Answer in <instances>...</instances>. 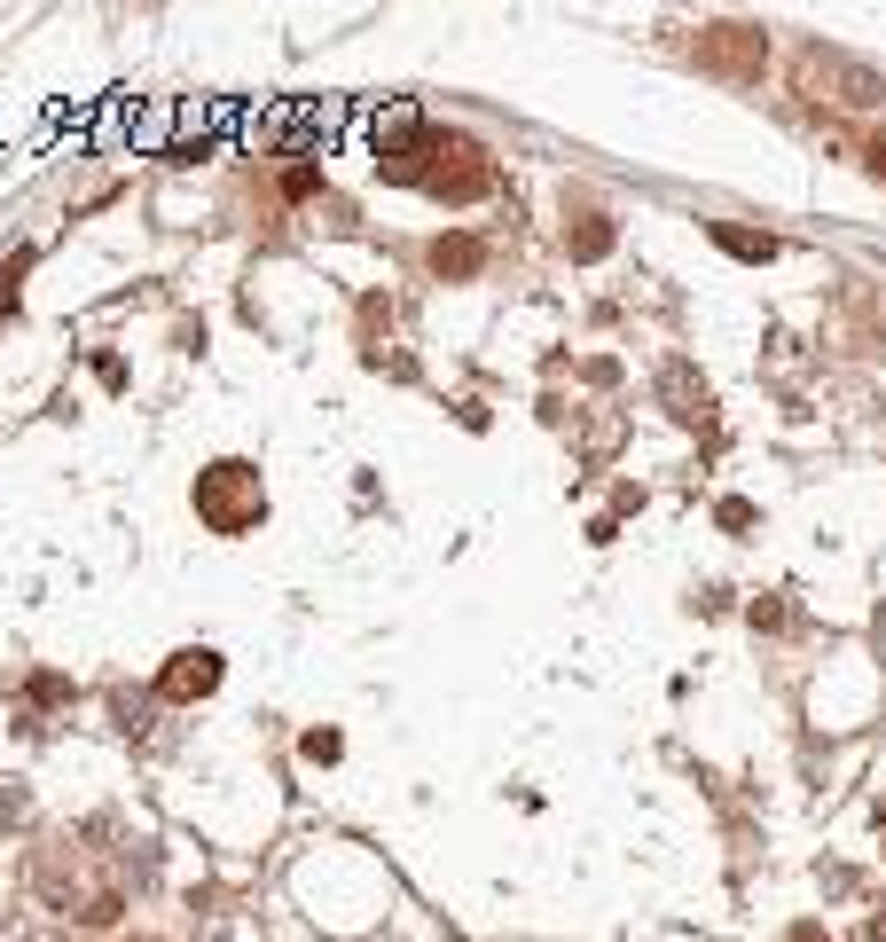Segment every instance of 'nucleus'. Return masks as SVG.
I'll return each instance as SVG.
<instances>
[{"label":"nucleus","mask_w":886,"mask_h":942,"mask_svg":"<svg viewBox=\"0 0 886 942\" xmlns=\"http://www.w3.org/2000/svg\"><path fill=\"white\" fill-rule=\"evenodd\" d=\"M722 527H730V535H746V527H753V503H738V495H730V503H722Z\"/></svg>","instance_id":"nucleus-11"},{"label":"nucleus","mask_w":886,"mask_h":942,"mask_svg":"<svg viewBox=\"0 0 886 942\" xmlns=\"http://www.w3.org/2000/svg\"><path fill=\"white\" fill-rule=\"evenodd\" d=\"M792 942H816V927H792Z\"/></svg>","instance_id":"nucleus-13"},{"label":"nucleus","mask_w":886,"mask_h":942,"mask_svg":"<svg viewBox=\"0 0 886 942\" xmlns=\"http://www.w3.org/2000/svg\"><path fill=\"white\" fill-rule=\"evenodd\" d=\"M24 268H32V251H17V260L0 268V307H17V276H24Z\"/></svg>","instance_id":"nucleus-10"},{"label":"nucleus","mask_w":886,"mask_h":942,"mask_svg":"<svg viewBox=\"0 0 886 942\" xmlns=\"http://www.w3.org/2000/svg\"><path fill=\"white\" fill-rule=\"evenodd\" d=\"M118 911H126V903H118V888H103V896H95V903H86V911H79V919H86V927H111V919H118Z\"/></svg>","instance_id":"nucleus-7"},{"label":"nucleus","mask_w":886,"mask_h":942,"mask_svg":"<svg viewBox=\"0 0 886 942\" xmlns=\"http://www.w3.org/2000/svg\"><path fill=\"white\" fill-rule=\"evenodd\" d=\"M337 754H345L337 731H306V762H337Z\"/></svg>","instance_id":"nucleus-8"},{"label":"nucleus","mask_w":886,"mask_h":942,"mask_svg":"<svg viewBox=\"0 0 886 942\" xmlns=\"http://www.w3.org/2000/svg\"><path fill=\"white\" fill-rule=\"evenodd\" d=\"M424 260H431V276H439V283H471V276L487 268V244L456 228V236H431V251H424Z\"/></svg>","instance_id":"nucleus-3"},{"label":"nucleus","mask_w":886,"mask_h":942,"mask_svg":"<svg viewBox=\"0 0 886 942\" xmlns=\"http://www.w3.org/2000/svg\"><path fill=\"white\" fill-rule=\"evenodd\" d=\"M824 79H832V87H840L832 103H855V111H871V103H886V79H878L871 63H847V55H824V48H809V55H801V87L816 95V87H824Z\"/></svg>","instance_id":"nucleus-2"},{"label":"nucleus","mask_w":886,"mask_h":942,"mask_svg":"<svg viewBox=\"0 0 886 942\" xmlns=\"http://www.w3.org/2000/svg\"><path fill=\"white\" fill-rule=\"evenodd\" d=\"M314 189H322L314 165H291V174H283V197H314Z\"/></svg>","instance_id":"nucleus-9"},{"label":"nucleus","mask_w":886,"mask_h":942,"mask_svg":"<svg viewBox=\"0 0 886 942\" xmlns=\"http://www.w3.org/2000/svg\"><path fill=\"white\" fill-rule=\"evenodd\" d=\"M220 683V652H173V667L157 675V692L165 700H205Z\"/></svg>","instance_id":"nucleus-4"},{"label":"nucleus","mask_w":886,"mask_h":942,"mask_svg":"<svg viewBox=\"0 0 886 942\" xmlns=\"http://www.w3.org/2000/svg\"><path fill=\"white\" fill-rule=\"evenodd\" d=\"M565 251H573V260H604V251H612V220L604 213H573L565 220Z\"/></svg>","instance_id":"nucleus-5"},{"label":"nucleus","mask_w":886,"mask_h":942,"mask_svg":"<svg viewBox=\"0 0 886 942\" xmlns=\"http://www.w3.org/2000/svg\"><path fill=\"white\" fill-rule=\"evenodd\" d=\"M863 165H871V174L886 182V134H863Z\"/></svg>","instance_id":"nucleus-12"},{"label":"nucleus","mask_w":886,"mask_h":942,"mask_svg":"<svg viewBox=\"0 0 886 942\" xmlns=\"http://www.w3.org/2000/svg\"><path fill=\"white\" fill-rule=\"evenodd\" d=\"M698 63L722 71V79H761L769 40H761V24H706L698 32Z\"/></svg>","instance_id":"nucleus-1"},{"label":"nucleus","mask_w":886,"mask_h":942,"mask_svg":"<svg viewBox=\"0 0 886 942\" xmlns=\"http://www.w3.org/2000/svg\"><path fill=\"white\" fill-rule=\"evenodd\" d=\"M706 236H715L722 251H730V260H776V236H753V228H730V220H706Z\"/></svg>","instance_id":"nucleus-6"}]
</instances>
